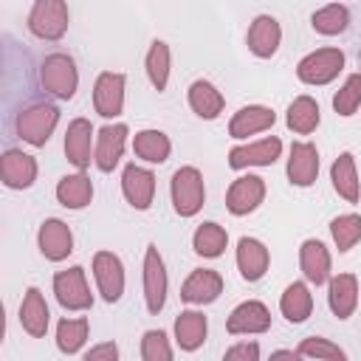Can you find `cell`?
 <instances>
[{
	"instance_id": "obj_1",
	"label": "cell",
	"mask_w": 361,
	"mask_h": 361,
	"mask_svg": "<svg viewBox=\"0 0 361 361\" xmlns=\"http://www.w3.org/2000/svg\"><path fill=\"white\" fill-rule=\"evenodd\" d=\"M39 85L48 96H54L59 102H71L79 87V71H76L73 56H68L62 51L48 54L39 62Z\"/></svg>"
},
{
	"instance_id": "obj_2",
	"label": "cell",
	"mask_w": 361,
	"mask_h": 361,
	"mask_svg": "<svg viewBox=\"0 0 361 361\" xmlns=\"http://www.w3.org/2000/svg\"><path fill=\"white\" fill-rule=\"evenodd\" d=\"M56 124H59V107L51 102H34V104L23 107L14 118L17 135L31 147H45L48 138L54 135Z\"/></svg>"
},
{
	"instance_id": "obj_3",
	"label": "cell",
	"mask_w": 361,
	"mask_h": 361,
	"mask_svg": "<svg viewBox=\"0 0 361 361\" xmlns=\"http://www.w3.org/2000/svg\"><path fill=\"white\" fill-rule=\"evenodd\" d=\"M169 197L178 217H195L203 209L206 200V183L197 166H180L172 172L169 180Z\"/></svg>"
},
{
	"instance_id": "obj_4",
	"label": "cell",
	"mask_w": 361,
	"mask_h": 361,
	"mask_svg": "<svg viewBox=\"0 0 361 361\" xmlns=\"http://www.w3.org/2000/svg\"><path fill=\"white\" fill-rule=\"evenodd\" d=\"M68 23H71V11L65 0H34L28 11V31L37 39H48V42L62 39Z\"/></svg>"
},
{
	"instance_id": "obj_5",
	"label": "cell",
	"mask_w": 361,
	"mask_h": 361,
	"mask_svg": "<svg viewBox=\"0 0 361 361\" xmlns=\"http://www.w3.org/2000/svg\"><path fill=\"white\" fill-rule=\"evenodd\" d=\"M344 71V51L341 48H319L299 59L296 76L305 85H330Z\"/></svg>"
},
{
	"instance_id": "obj_6",
	"label": "cell",
	"mask_w": 361,
	"mask_h": 361,
	"mask_svg": "<svg viewBox=\"0 0 361 361\" xmlns=\"http://www.w3.org/2000/svg\"><path fill=\"white\" fill-rule=\"evenodd\" d=\"M54 296L65 310H90L93 307V293L85 279V268L73 265L68 271L54 274Z\"/></svg>"
},
{
	"instance_id": "obj_7",
	"label": "cell",
	"mask_w": 361,
	"mask_h": 361,
	"mask_svg": "<svg viewBox=\"0 0 361 361\" xmlns=\"http://www.w3.org/2000/svg\"><path fill=\"white\" fill-rule=\"evenodd\" d=\"M166 288H169V279H166L164 257H161L158 245L149 243L147 251H144V302H147V310L152 316L164 310V305H166Z\"/></svg>"
},
{
	"instance_id": "obj_8",
	"label": "cell",
	"mask_w": 361,
	"mask_h": 361,
	"mask_svg": "<svg viewBox=\"0 0 361 361\" xmlns=\"http://www.w3.org/2000/svg\"><path fill=\"white\" fill-rule=\"evenodd\" d=\"M124 87H127L124 73L102 71L93 82V110L102 118H118L124 110Z\"/></svg>"
},
{
	"instance_id": "obj_9",
	"label": "cell",
	"mask_w": 361,
	"mask_h": 361,
	"mask_svg": "<svg viewBox=\"0 0 361 361\" xmlns=\"http://www.w3.org/2000/svg\"><path fill=\"white\" fill-rule=\"evenodd\" d=\"M93 279L107 305H116L124 293V262L113 251H96L93 254Z\"/></svg>"
},
{
	"instance_id": "obj_10",
	"label": "cell",
	"mask_w": 361,
	"mask_h": 361,
	"mask_svg": "<svg viewBox=\"0 0 361 361\" xmlns=\"http://www.w3.org/2000/svg\"><path fill=\"white\" fill-rule=\"evenodd\" d=\"M37 245H39V254L48 259V262H62L73 254V231L65 220L59 217H48L39 223V231H37Z\"/></svg>"
},
{
	"instance_id": "obj_11",
	"label": "cell",
	"mask_w": 361,
	"mask_h": 361,
	"mask_svg": "<svg viewBox=\"0 0 361 361\" xmlns=\"http://www.w3.org/2000/svg\"><path fill=\"white\" fill-rule=\"evenodd\" d=\"M262 200H265V180L259 175H251V172L231 180V186L226 192V209L234 217H245V214L257 212Z\"/></svg>"
},
{
	"instance_id": "obj_12",
	"label": "cell",
	"mask_w": 361,
	"mask_h": 361,
	"mask_svg": "<svg viewBox=\"0 0 361 361\" xmlns=\"http://www.w3.org/2000/svg\"><path fill=\"white\" fill-rule=\"evenodd\" d=\"M65 158L76 166V169H87L90 161H93V152H96V133H93V124L87 118H73L65 130Z\"/></svg>"
},
{
	"instance_id": "obj_13",
	"label": "cell",
	"mask_w": 361,
	"mask_h": 361,
	"mask_svg": "<svg viewBox=\"0 0 361 361\" xmlns=\"http://www.w3.org/2000/svg\"><path fill=\"white\" fill-rule=\"evenodd\" d=\"M127 124L116 121V124H104L99 133H96V152H93V164L99 172H113L124 155V147H127Z\"/></svg>"
},
{
	"instance_id": "obj_14",
	"label": "cell",
	"mask_w": 361,
	"mask_h": 361,
	"mask_svg": "<svg viewBox=\"0 0 361 361\" xmlns=\"http://www.w3.org/2000/svg\"><path fill=\"white\" fill-rule=\"evenodd\" d=\"M282 155V141L276 135L251 141V144H237L228 149V166L231 169H248V166H271Z\"/></svg>"
},
{
	"instance_id": "obj_15",
	"label": "cell",
	"mask_w": 361,
	"mask_h": 361,
	"mask_svg": "<svg viewBox=\"0 0 361 361\" xmlns=\"http://www.w3.org/2000/svg\"><path fill=\"white\" fill-rule=\"evenodd\" d=\"M288 180L290 186H299V189H307L316 183L319 178V149L316 144L310 141H293L290 144V152H288Z\"/></svg>"
},
{
	"instance_id": "obj_16",
	"label": "cell",
	"mask_w": 361,
	"mask_h": 361,
	"mask_svg": "<svg viewBox=\"0 0 361 361\" xmlns=\"http://www.w3.org/2000/svg\"><path fill=\"white\" fill-rule=\"evenodd\" d=\"M268 327H271V310L259 299L240 302L226 319V330L231 336H257V333H265Z\"/></svg>"
},
{
	"instance_id": "obj_17",
	"label": "cell",
	"mask_w": 361,
	"mask_h": 361,
	"mask_svg": "<svg viewBox=\"0 0 361 361\" xmlns=\"http://www.w3.org/2000/svg\"><path fill=\"white\" fill-rule=\"evenodd\" d=\"M121 192H124V200L133 209L147 212L152 206V197H155V175H152V169L138 166V164H127L124 172H121Z\"/></svg>"
},
{
	"instance_id": "obj_18",
	"label": "cell",
	"mask_w": 361,
	"mask_h": 361,
	"mask_svg": "<svg viewBox=\"0 0 361 361\" xmlns=\"http://www.w3.org/2000/svg\"><path fill=\"white\" fill-rule=\"evenodd\" d=\"M37 158L23 149H6L0 158V180L8 189H31L37 180Z\"/></svg>"
},
{
	"instance_id": "obj_19",
	"label": "cell",
	"mask_w": 361,
	"mask_h": 361,
	"mask_svg": "<svg viewBox=\"0 0 361 361\" xmlns=\"http://www.w3.org/2000/svg\"><path fill=\"white\" fill-rule=\"evenodd\" d=\"M279 42H282V25H279V20L271 17V14L254 17V23L248 25V34H245L248 51L257 59H271L279 51Z\"/></svg>"
},
{
	"instance_id": "obj_20",
	"label": "cell",
	"mask_w": 361,
	"mask_h": 361,
	"mask_svg": "<svg viewBox=\"0 0 361 361\" xmlns=\"http://www.w3.org/2000/svg\"><path fill=\"white\" fill-rule=\"evenodd\" d=\"M220 293H223V276L214 268H195L180 288V299L186 305H212Z\"/></svg>"
},
{
	"instance_id": "obj_21",
	"label": "cell",
	"mask_w": 361,
	"mask_h": 361,
	"mask_svg": "<svg viewBox=\"0 0 361 361\" xmlns=\"http://www.w3.org/2000/svg\"><path fill=\"white\" fill-rule=\"evenodd\" d=\"M271 265V254L262 240L257 237H240L237 243V271L245 282H259Z\"/></svg>"
},
{
	"instance_id": "obj_22",
	"label": "cell",
	"mask_w": 361,
	"mask_h": 361,
	"mask_svg": "<svg viewBox=\"0 0 361 361\" xmlns=\"http://www.w3.org/2000/svg\"><path fill=\"white\" fill-rule=\"evenodd\" d=\"M330 265H333V259H330V251H327V245L322 243V240H305L302 245H299V268H302V274H305V279L310 282V285H327V279L333 276L330 274Z\"/></svg>"
},
{
	"instance_id": "obj_23",
	"label": "cell",
	"mask_w": 361,
	"mask_h": 361,
	"mask_svg": "<svg viewBox=\"0 0 361 361\" xmlns=\"http://www.w3.org/2000/svg\"><path fill=\"white\" fill-rule=\"evenodd\" d=\"M327 305L336 319H350L358 307V279L355 274H336L327 279Z\"/></svg>"
},
{
	"instance_id": "obj_24",
	"label": "cell",
	"mask_w": 361,
	"mask_h": 361,
	"mask_svg": "<svg viewBox=\"0 0 361 361\" xmlns=\"http://www.w3.org/2000/svg\"><path fill=\"white\" fill-rule=\"evenodd\" d=\"M48 322H51V310L48 302L42 296V290L37 285H31L20 302V327L31 336V338H42L48 333Z\"/></svg>"
},
{
	"instance_id": "obj_25",
	"label": "cell",
	"mask_w": 361,
	"mask_h": 361,
	"mask_svg": "<svg viewBox=\"0 0 361 361\" xmlns=\"http://www.w3.org/2000/svg\"><path fill=\"white\" fill-rule=\"evenodd\" d=\"M276 121V113L265 104H248V107H240L231 121H228V135L231 138H248V135H257V133H265L271 130Z\"/></svg>"
},
{
	"instance_id": "obj_26",
	"label": "cell",
	"mask_w": 361,
	"mask_h": 361,
	"mask_svg": "<svg viewBox=\"0 0 361 361\" xmlns=\"http://www.w3.org/2000/svg\"><path fill=\"white\" fill-rule=\"evenodd\" d=\"M330 180L338 197H344L347 203H358L361 197V180H358V169H355V155L353 152H341L333 166H330Z\"/></svg>"
},
{
	"instance_id": "obj_27",
	"label": "cell",
	"mask_w": 361,
	"mask_h": 361,
	"mask_svg": "<svg viewBox=\"0 0 361 361\" xmlns=\"http://www.w3.org/2000/svg\"><path fill=\"white\" fill-rule=\"evenodd\" d=\"M279 310L290 324H302L307 322V316L313 313V293H310V282H290L282 296H279Z\"/></svg>"
},
{
	"instance_id": "obj_28",
	"label": "cell",
	"mask_w": 361,
	"mask_h": 361,
	"mask_svg": "<svg viewBox=\"0 0 361 361\" xmlns=\"http://www.w3.org/2000/svg\"><path fill=\"white\" fill-rule=\"evenodd\" d=\"M186 96H189L192 113L200 116V118H206V121L217 118V116L223 113V107H226L223 93H220L209 79H195V82L189 85V93H186Z\"/></svg>"
},
{
	"instance_id": "obj_29",
	"label": "cell",
	"mask_w": 361,
	"mask_h": 361,
	"mask_svg": "<svg viewBox=\"0 0 361 361\" xmlns=\"http://www.w3.org/2000/svg\"><path fill=\"white\" fill-rule=\"evenodd\" d=\"M56 200L65 209H73V212L90 206V200H93V180L85 175V169L59 178V183H56Z\"/></svg>"
},
{
	"instance_id": "obj_30",
	"label": "cell",
	"mask_w": 361,
	"mask_h": 361,
	"mask_svg": "<svg viewBox=\"0 0 361 361\" xmlns=\"http://www.w3.org/2000/svg\"><path fill=\"white\" fill-rule=\"evenodd\" d=\"M209 333V322L200 310H180L175 319V341L183 353H195Z\"/></svg>"
},
{
	"instance_id": "obj_31",
	"label": "cell",
	"mask_w": 361,
	"mask_h": 361,
	"mask_svg": "<svg viewBox=\"0 0 361 361\" xmlns=\"http://www.w3.org/2000/svg\"><path fill=\"white\" fill-rule=\"evenodd\" d=\"M319 121H322V113H319V104H316L313 96H296L288 104V113H285L288 130H293L299 135H307L319 127Z\"/></svg>"
},
{
	"instance_id": "obj_32",
	"label": "cell",
	"mask_w": 361,
	"mask_h": 361,
	"mask_svg": "<svg viewBox=\"0 0 361 361\" xmlns=\"http://www.w3.org/2000/svg\"><path fill=\"white\" fill-rule=\"evenodd\" d=\"M133 152L147 164H164L172 152V141L161 130H141L133 135Z\"/></svg>"
},
{
	"instance_id": "obj_33",
	"label": "cell",
	"mask_w": 361,
	"mask_h": 361,
	"mask_svg": "<svg viewBox=\"0 0 361 361\" xmlns=\"http://www.w3.org/2000/svg\"><path fill=\"white\" fill-rule=\"evenodd\" d=\"M228 245V231L220 226V223H200L192 234V248L197 257H206V259H217Z\"/></svg>"
},
{
	"instance_id": "obj_34",
	"label": "cell",
	"mask_w": 361,
	"mask_h": 361,
	"mask_svg": "<svg viewBox=\"0 0 361 361\" xmlns=\"http://www.w3.org/2000/svg\"><path fill=\"white\" fill-rule=\"evenodd\" d=\"M310 25L316 34L322 37H336V34H344L347 25H350V8L344 3H327L322 6L319 11L310 14Z\"/></svg>"
},
{
	"instance_id": "obj_35",
	"label": "cell",
	"mask_w": 361,
	"mask_h": 361,
	"mask_svg": "<svg viewBox=\"0 0 361 361\" xmlns=\"http://www.w3.org/2000/svg\"><path fill=\"white\" fill-rule=\"evenodd\" d=\"M87 333H90V324H87L85 316H79V319H68V316L59 319V324H56V350L65 353V355H76L85 347Z\"/></svg>"
},
{
	"instance_id": "obj_36",
	"label": "cell",
	"mask_w": 361,
	"mask_h": 361,
	"mask_svg": "<svg viewBox=\"0 0 361 361\" xmlns=\"http://www.w3.org/2000/svg\"><path fill=\"white\" fill-rule=\"evenodd\" d=\"M169 62H172V54H169V45L164 39H155L147 51V59H144V68H147V76H149V85L161 93L166 90L169 85Z\"/></svg>"
},
{
	"instance_id": "obj_37",
	"label": "cell",
	"mask_w": 361,
	"mask_h": 361,
	"mask_svg": "<svg viewBox=\"0 0 361 361\" xmlns=\"http://www.w3.org/2000/svg\"><path fill=\"white\" fill-rule=\"evenodd\" d=\"M330 234H333V243L341 254L350 251L355 243H361V214L350 212V214L333 217L330 220Z\"/></svg>"
},
{
	"instance_id": "obj_38",
	"label": "cell",
	"mask_w": 361,
	"mask_h": 361,
	"mask_svg": "<svg viewBox=\"0 0 361 361\" xmlns=\"http://www.w3.org/2000/svg\"><path fill=\"white\" fill-rule=\"evenodd\" d=\"M358 104H361V73H350L333 96V110L347 118L358 110Z\"/></svg>"
},
{
	"instance_id": "obj_39",
	"label": "cell",
	"mask_w": 361,
	"mask_h": 361,
	"mask_svg": "<svg viewBox=\"0 0 361 361\" xmlns=\"http://www.w3.org/2000/svg\"><path fill=\"white\" fill-rule=\"evenodd\" d=\"M299 355H302V358H322V361H344V358H347V353H344L338 344H333L330 338H322V336H307V338H302Z\"/></svg>"
},
{
	"instance_id": "obj_40",
	"label": "cell",
	"mask_w": 361,
	"mask_h": 361,
	"mask_svg": "<svg viewBox=\"0 0 361 361\" xmlns=\"http://www.w3.org/2000/svg\"><path fill=\"white\" fill-rule=\"evenodd\" d=\"M141 358L144 361H169L172 358V344L164 330H147L141 338Z\"/></svg>"
},
{
	"instance_id": "obj_41",
	"label": "cell",
	"mask_w": 361,
	"mask_h": 361,
	"mask_svg": "<svg viewBox=\"0 0 361 361\" xmlns=\"http://www.w3.org/2000/svg\"><path fill=\"white\" fill-rule=\"evenodd\" d=\"M223 358H226V361H257V358H259V344H257V341L234 344V347L226 350Z\"/></svg>"
},
{
	"instance_id": "obj_42",
	"label": "cell",
	"mask_w": 361,
	"mask_h": 361,
	"mask_svg": "<svg viewBox=\"0 0 361 361\" xmlns=\"http://www.w3.org/2000/svg\"><path fill=\"white\" fill-rule=\"evenodd\" d=\"M118 358V347L113 341H104V344H96L85 353V361H116Z\"/></svg>"
},
{
	"instance_id": "obj_43",
	"label": "cell",
	"mask_w": 361,
	"mask_h": 361,
	"mask_svg": "<svg viewBox=\"0 0 361 361\" xmlns=\"http://www.w3.org/2000/svg\"><path fill=\"white\" fill-rule=\"evenodd\" d=\"M271 358H302V355H299V350H276V353H271Z\"/></svg>"
},
{
	"instance_id": "obj_44",
	"label": "cell",
	"mask_w": 361,
	"mask_h": 361,
	"mask_svg": "<svg viewBox=\"0 0 361 361\" xmlns=\"http://www.w3.org/2000/svg\"><path fill=\"white\" fill-rule=\"evenodd\" d=\"M358 65H361V54H358Z\"/></svg>"
}]
</instances>
